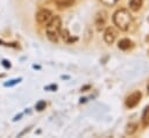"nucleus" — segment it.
Listing matches in <instances>:
<instances>
[{
	"label": "nucleus",
	"instance_id": "1",
	"mask_svg": "<svg viewBox=\"0 0 149 138\" xmlns=\"http://www.w3.org/2000/svg\"><path fill=\"white\" fill-rule=\"evenodd\" d=\"M113 23L121 30L127 31L133 24V16L126 8H120L113 14Z\"/></svg>",
	"mask_w": 149,
	"mask_h": 138
},
{
	"label": "nucleus",
	"instance_id": "2",
	"mask_svg": "<svg viewBox=\"0 0 149 138\" xmlns=\"http://www.w3.org/2000/svg\"><path fill=\"white\" fill-rule=\"evenodd\" d=\"M62 26V20L59 16L55 15L51 17V20L49 21V23L45 26V32H47V37L50 42L52 43H57L58 42V37H59V30Z\"/></svg>",
	"mask_w": 149,
	"mask_h": 138
},
{
	"label": "nucleus",
	"instance_id": "3",
	"mask_svg": "<svg viewBox=\"0 0 149 138\" xmlns=\"http://www.w3.org/2000/svg\"><path fill=\"white\" fill-rule=\"evenodd\" d=\"M141 97H142V94H141L140 90H135V92H133V93L129 94V95L126 97V100H125V104H126V107L129 108V109L136 107V106L140 103Z\"/></svg>",
	"mask_w": 149,
	"mask_h": 138
},
{
	"label": "nucleus",
	"instance_id": "4",
	"mask_svg": "<svg viewBox=\"0 0 149 138\" xmlns=\"http://www.w3.org/2000/svg\"><path fill=\"white\" fill-rule=\"evenodd\" d=\"M52 13L49 9H40L36 13V21L37 23H40L41 26H47L49 23V21L52 17Z\"/></svg>",
	"mask_w": 149,
	"mask_h": 138
},
{
	"label": "nucleus",
	"instance_id": "5",
	"mask_svg": "<svg viewBox=\"0 0 149 138\" xmlns=\"http://www.w3.org/2000/svg\"><path fill=\"white\" fill-rule=\"evenodd\" d=\"M106 12L104 10H100L98 12V14L95 15V20H94V24L97 27V30H102L104 27H105V23H106V20H107V16H106Z\"/></svg>",
	"mask_w": 149,
	"mask_h": 138
},
{
	"label": "nucleus",
	"instance_id": "6",
	"mask_svg": "<svg viewBox=\"0 0 149 138\" xmlns=\"http://www.w3.org/2000/svg\"><path fill=\"white\" fill-rule=\"evenodd\" d=\"M116 36H118V31L113 27H108V28H106V30L104 32V41L107 44H112V43H114Z\"/></svg>",
	"mask_w": 149,
	"mask_h": 138
},
{
	"label": "nucleus",
	"instance_id": "7",
	"mask_svg": "<svg viewBox=\"0 0 149 138\" xmlns=\"http://www.w3.org/2000/svg\"><path fill=\"white\" fill-rule=\"evenodd\" d=\"M118 48H119L120 50H123V51L129 50V49L133 48V42H132L129 38H122V39L119 41V43H118Z\"/></svg>",
	"mask_w": 149,
	"mask_h": 138
},
{
	"label": "nucleus",
	"instance_id": "8",
	"mask_svg": "<svg viewBox=\"0 0 149 138\" xmlns=\"http://www.w3.org/2000/svg\"><path fill=\"white\" fill-rule=\"evenodd\" d=\"M74 2H76V0H55V3H56V6H57L59 9L71 7Z\"/></svg>",
	"mask_w": 149,
	"mask_h": 138
},
{
	"label": "nucleus",
	"instance_id": "9",
	"mask_svg": "<svg viewBox=\"0 0 149 138\" xmlns=\"http://www.w3.org/2000/svg\"><path fill=\"white\" fill-rule=\"evenodd\" d=\"M59 35L62 36V38L66 42V43H72V42H76L77 41V37H71L70 36V34H69V31L66 30V29H62L61 28V30H59Z\"/></svg>",
	"mask_w": 149,
	"mask_h": 138
},
{
	"label": "nucleus",
	"instance_id": "10",
	"mask_svg": "<svg viewBox=\"0 0 149 138\" xmlns=\"http://www.w3.org/2000/svg\"><path fill=\"white\" fill-rule=\"evenodd\" d=\"M143 5V0H130L129 1V8L133 12H139Z\"/></svg>",
	"mask_w": 149,
	"mask_h": 138
},
{
	"label": "nucleus",
	"instance_id": "11",
	"mask_svg": "<svg viewBox=\"0 0 149 138\" xmlns=\"http://www.w3.org/2000/svg\"><path fill=\"white\" fill-rule=\"evenodd\" d=\"M142 124H143V126L149 125V106L146 107L142 112Z\"/></svg>",
	"mask_w": 149,
	"mask_h": 138
},
{
	"label": "nucleus",
	"instance_id": "12",
	"mask_svg": "<svg viewBox=\"0 0 149 138\" xmlns=\"http://www.w3.org/2000/svg\"><path fill=\"white\" fill-rule=\"evenodd\" d=\"M21 80H22V78H15V79H10V80H8L7 82H5V83H3V86H5V87H12V86H15L16 83H19Z\"/></svg>",
	"mask_w": 149,
	"mask_h": 138
},
{
	"label": "nucleus",
	"instance_id": "13",
	"mask_svg": "<svg viewBox=\"0 0 149 138\" xmlns=\"http://www.w3.org/2000/svg\"><path fill=\"white\" fill-rule=\"evenodd\" d=\"M137 126H139V125H137L136 123H130V124L127 126V131H126L127 135H133V133L137 130Z\"/></svg>",
	"mask_w": 149,
	"mask_h": 138
},
{
	"label": "nucleus",
	"instance_id": "14",
	"mask_svg": "<svg viewBox=\"0 0 149 138\" xmlns=\"http://www.w3.org/2000/svg\"><path fill=\"white\" fill-rule=\"evenodd\" d=\"M45 107H47V103H45V101L41 100V101H38V102L36 103V106H35V109H36L37 111H42V110H44V109H45Z\"/></svg>",
	"mask_w": 149,
	"mask_h": 138
},
{
	"label": "nucleus",
	"instance_id": "15",
	"mask_svg": "<svg viewBox=\"0 0 149 138\" xmlns=\"http://www.w3.org/2000/svg\"><path fill=\"white\" fill-rule=\"evenodd\" d=\"M100 1H101L105 6H111V7H112V6H114L119 0H100Z\"/></svg>",
	"mask_w": 149,
	"mask_h": 138
},
{
	"label": "nucleus",
	"instance_id": "16",
	"mask_svg": "<svg viewBox=\"0 0 149 138\" xmlns=\"http://www.w3.org/2000/svg\"><path fill=\"white\" fill-rule=\"evenodd\" d=\"M0 44L5 45V46H12V48H19V43H5L0 39Z\"/></svg>",
	"mask_w": 149,
	"mask_h": 138
},
{
	"label": "nucleus",
	"instance_id": "17",
	"mask_svg": "<svg viewBox=\"0 0 149 138\" xmlns=\"http://www.w3.org/2000/svg\"><path fill=\"white\" fill-rule=\"evenodd\" d=\"M1 64H2V66L5 67V68H10V61L9 60H7V59H2L1 60Z\"/></svg>",
	"mask_w": 149,
	"mask_h": 138
},
{
	"label": "nucleus",
	"instance_id": "18",
	"mask_svg": "<svg viewBox=\"0 0 149 138\" xmlns=\"http://www.w3.org/2000/svg\"><path fill=\"white\" fill-rule=\"evenodd\" d=\"M44 89H45V90H51V92H55V90L57 89V85H55V83H52V85H49V86H45V87H44Z\"/></svg>",
	"mask_w": 149,
	"mask_h": 138
},
{
	"label": "nucleus",
	"instance_id": "19",
	"mask_svg": "<svg viewBox=\"0 0 149 138\" xmlns=\"http://www.w3.org/2000/svg\"><path fill=\"white\" fill-rule=\"evenodd\" d=\"M30 128H31V126H29V128H27V129H24L23 131H21V132H20L19 135H17V137H21V136H23L24 133H27V132H28V131L30 130Z\"/></svg>",
	"mask_w": 149,
	"mask_h": 138
},
{
	"label": "nucleus",
	"instance_id": "20",
	"mask_svg": "<svg viewBox=\"0 0 149 138\" xmlns=\"http://www.w3.org/2000/svg\"><path fill=\"white\" fill-rule=\"evenodd\" d=\"M22 115H23V114H22V112H21V114H19V115H16V116H15V117H14V118H13V121H14V122H15V121H17V119H20V118H21V117H22Z\"/></svg>",
	"mask_w": 149,
	"mask_h": 138
},
{
	"label": "nucleus",
	"instance_id": "21",
	"mask_svg": "<svg viewBox=\"0 0 149 138\" xmlns=\"http://www.w3.org/2000/svg\"><path fill=\"white\" fill-rule=\"evenodd\" d=\"M87 88H90V86H85V87H81V92H83V90H85V89H87Z\"/></svg>",
	"mask_w": 149,
	"mask_h": 138
},
{
	"label": "nucleus",
	"instance_id": "22",
	"mask_svg": "<svg viewBox=\"0 0 149 138\" xmlns=\"http://www.w3.org/2000/svg\"><path fill=\"white\" fill-rule=\"evenodd\" d=\"M147 90H148V93H149V80H148V82H147Z\"/></svg>",
	"mask_w": 149,
	"mask_h": 138
}]
</instances>
